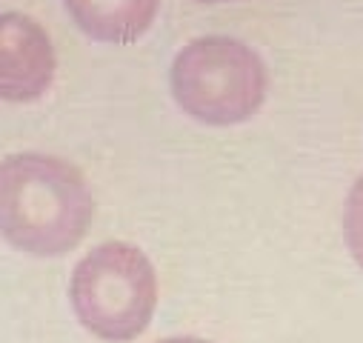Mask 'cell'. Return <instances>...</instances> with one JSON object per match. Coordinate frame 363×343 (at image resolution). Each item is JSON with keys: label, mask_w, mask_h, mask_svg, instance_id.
Instances as JSON below:
<instances>
[{"label": "cell", "mask_w": 363, "mask_h": 343, "mask_svg": "<svg viewBox=\"0 0 363 343\" xmlns=\"http://www.w3.org/2000/svg\"><path fill=\"white\" fill-rule=\"evenodd\" d=\"M69 303L83 329L106 343L140 337L157 309L155 266L132 243L106 240L72 269Z\"/></svg>", "instance_id": "3957f363"}, {"label": "cell", "mask_w": 363, "mask_h": 343, "mask_svg": "<svg viewBox=\"0 0 363 343\" xmlns=\"http://www.w3.org/2000/svg\"><path fill=\"white\" fill-rule=\"evenodd\" d=\"M157 343H212V340H203V337H189V334H184V337H166V340H157Z\"/></svg>", "instance_id": "52a82bcc"}, {"label": "cell", "mask_w": 363, "mask_h": 343, "mask_svg": "<svg viewBox=\"0 0 363 343\" xmlns=\"http://www.w3.org/2000/svg\"><path fill=\"white\" fill-rule=\"evenodd\" d=\"M63 6L86 38L126 46L152 29L160 0H63Z\"/></svg>", "instance_id": "5b68a950"}, {"label": "cell", "mask_w": 363, "mask_h": 343, "mask_svg": "<svg viewBox=\"0 0 363 343\" xmlns=\"http://www.w3.org/2000/svg\"><path fill=\"white\" fill-rule=\"evenodd\" d=\"M343 240L352 261L363 269V175L352 184L343 203Z\"/></svg>", "instance_id": "8992f818"}, {"label": "cell", "mask_w": 363, "mask_h": 343, "mask_svg": "<svg viewBox=\"0 0 363 343\" xmlns=\"http://www.w3.org/2000/svg\"><path fill=\"white\" fill-rule=\"evenodd\" d=\"M169 89L174 103L206 126H238L257 115L269 92L263 57L238 38L203 35L172 60Z\"/></svg>", "instance_id": "7a4b0ae2"}, {"label": "cell", "mask_w": 363, "mask_h": 343, "mask_svg": "<svg viewBox=\"0 0 363 343\" xmlns=\"http://www.w3.org/2000/svg\"><path fill=\"white\" fill-rule=\"evenodd\" d=\"M95 201L83 172L55 154L0 160V237L29 257H60L89 232Z\"/></svg>", "instance_id": "6da1fadb"}, {"label": "cell", "mask_w": 363, "mask_h": 343, "mask_svg": "<svg viewBox=\"0 0 363 343\" xmlns=\"http://www.w3.org/2000/svg\"><path fill=\"white\" fill-rule=\"evenodd\" d=\"M57 55L49 32L23 12H0V101L32 103L49 92Z\"/></svg>", "instance_id": "277c9868"}, {"label": "cell", "mask_w": 363, "mask_h": 343, "mask_svg": "<svg viewBox=\"0 0 363 343\" xmlns=\"http://www.w3.org/2000/svg\"><path fill=\"white\" fill-rule=\"evenodd\" d=\"M198 4H226V0H198Z\"/></svg>", "instance_id": "ba28073f"}]
</instances>
